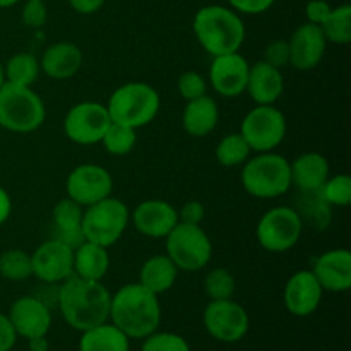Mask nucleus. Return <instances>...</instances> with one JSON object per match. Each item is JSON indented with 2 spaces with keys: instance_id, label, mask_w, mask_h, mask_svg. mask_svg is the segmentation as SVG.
Segmentation results:
<instances>
[{
  "instance_id": "c03bdc74",
  "label": "nucleus",
  "mask_w": 351,
  "mask_h": 351,
  "mask_svg": "<svg viewBox=\"0 0 351 351\" xmlns=\"http://www.w3.org/2000/svg\"><path fill=\"white\" fill-rule=\"evenodd\" d=\"M72 9L77 14H84V16H89V14L98 12L103 7L105 0H69Z\"/></svg>"
},
{
  "instance_id": "39448f33",
  "label": "nucleus",
  "mask_w": 351,
  "mask_h": 351,
  "mask_svg": "<svg viewBox=\"0 0 351 351\" xmlns=\"http://www.w3.org/2000/svg\"><path fill=\"white\" fill-rule=\"evenodd\" d=\"M47 119V108L33 88L3 82L0 88V127L16 134H31Z\"/></svg>"
},
{
  "instance_id": "c756f323",
  "label": "nucleus",
  "mask_w": 351,
  "mask_h": 351,
  "mask_svg": "<svg viewBox=\"0 0 351 351\" xmlns=\"http://www.w3.org/2000/svg\"><path fill=\"white\" fill-rule=\"evenodd\" d=\"M321 29L328 43H351V5L345 3L331 10L328 19L321 24Z\"/></svg>"
},
{
  "instance_id": "ea45409f",
  "label": "nucleus",
  "mask_w": 351,
  "mask_h": 351,
  "mask_svg": "<svg viewBox=\"0 0 351 351\" xmlns=\"http://www.w3.org/2000/svg\"><path fill=\"white\" fill-rule=\"evenodd\" d=\"M230 7L239 14H249V16H256V14H263L273 7L274 0H228Z\"/></svg>"
},
{
  "instance_id": "1a4fd4ad",
  "label": "nucleus",
  "mask_w": 351,
  "mask_h": 351,
  "mask_svg": "<svg viewBox=\"0 0 351 351\" xmlns=\"http://www.w3.org/2000/svg\"><path fill=\"white\" fill-rule=\"evenodd\" d=\"M304 232V219L290 206H276L261 216L256 228V239L264 250L283 254L293 249Z\"/></svg>"
},
{
  "instance_id": "4468645a",
  "label": "nucleus",
  "mask_w": 351,
  "mask_h": 351,
  "mask_svg": "<svg viewBox=\"0 0 351 351\" xmlns=\"http://www.w3.org/2000/svg\"><path fill=\"white\" fill-rule=\"evenodd\" d=\"M31 264L41 283H62L74 274V249L58 239L47 240L31 254Z\"/></svg>"
},
{
  "instance_id": "473e14b6",
  "label": "nucleus",
  "mask_w": 351,
  "mask_h": 351,
  "mask_svg": "<svg viewBox=\"0 0 351 351\" xmlns=\"http://www.w3.org/2000/svg\"><path fill=\"white\" fill-rule=\"evenodd\" d=\"M0 276L9 281H24L33 276L31 254L10 249L0 254Z\"/></svg>"
},
{
  "instance_id": "6e6552de",
  "label": "nucleus",
  "mask_w": 351,
  "mask_h": 351,
  "mask_svg": "<svg viewBox=\"0 0 351 351\" xmlns=\"http://www.w3.org/2000/svg\"><path fill=\"white\" fill-rule=\"evenodd\" d=\"M165 240V254L170 257L178 271L197 273L211 263L213 242L201 225L177 223Z\"/></svg>"
},
{
  "instance_id": "4be33fe9",
  "label": "nucleus",
  "mask_w": 351,
  "mask_h": 351,
  "mask_svg": "<svg viewBox=\"0 0 351 351\" xmlns=\"http://www.w3.org/2000/svg\"><path fill=\"white\" fill-rule=\"evenodd\" d=\"M82 60H84L82 51L77 45L71 41H58L43 51L40 69L47 77L53 81H65L74 77L81 71Z\"/></svg>"
},
{
  "instance_id": "49530a36",
  "label": "nucleus",
  "mask_w": 351,
  "mask_h": 351,
  "mask_svg": "<svg viewBox=\"0 0 351 351\" xmlns=\"http://www.w3.org/2000/svg\"><path fill=\"white\" fill-rule=\"evenodd\" d=\"M27 348L29 351H50L48 336H36V338L27 339Z\"/></svg>"
},
{
  "instance_id": "37998d69",
  "label": "nucleus",
  "mask_w": 351,
  "mask_h": 351,
  "mask_svg": "<svg viewBox=\"0 0 351 351\" xmlns=\"http://www.w3.org/2000/svg\"><path fill=\"white\" fill-rule=\"evenodd\" d=\"M19 336L14 331L9 317L0 314V351H10L16 346V341Z\"/></svg>"
},
{
  "instance_id": "f03ea898",
  "label": "nucleus",
  "mask_w": 351,
  "mask_h": 351,
  "mask_svg": "<svg viewBox=\"0 0 351 351\" xmlns=\"http://www.w3.org/2000/svg\"><path fill=\"white\" fill-rule=\"evenodd\" d=\"M108 321L129 339H144L160 329V297L139 283H127L112 295Z\"/></svg>"
},
{
  "instance_id": "9b49d317",
  "label": "nucleus",
  "mask_w": 351,
  "mask_h": 351,
  "mask_svg": "<svg viewBox=\"0 0 351 351\" xmlns=\"http://www.w3.org/2000/svg\"><path fill=\"white\" fill-rule=\"evenodd\" d=\"M202 322L208 335L219 343L242 341L250 328L249 314L233 298L209 300L202 314Z\"/></svg>"
},
{
  "instance_id": "79ce46f5",
  "label": "nucleus",
  "mask_w": 351,
  "mask_h": 351,
  "mask_svg": "<svg viewBox=\"0 0 351 351\" xmlns=\"http://www.w3.org/2000/svg\"><path fill=\"white\" fill-rule=\"evenodd\" d=\"M332 7L329 5L326 0H311V2L305 5V16H307V23L317 24L321 26L328 16L331 14Z\"/></svg>"
},
{
  "instance_id": "2eb2a0df",
  "label": "nucleus",
  "mask_w": 351,
  "mask_h": 351,
  "mask_svg": "<svg viewBox=\"0 0 351 351\" xmlns=\"http://www.w3.org/2000/svg\"><path fill=\"white\" fill-rule=\"evenodd\" d=\"M249 69L250 64L239 51L218 55V57H213L211 67H209V82L213 89L223 98H237L245 93Z\"/></svg>"
},
{
  "instance_id": "a19ab883",
  "label": "nucleus",
  "mask_w": 351,
  "mask_h": 351,
  "mask_svg": "<svg viewBox=\"0 0 351 351\" xmlns=\"http://www.w3.org/2000/svg\"><path fill=\"white\" fill-rule=\"evenodd\" d=\"M178 213V223H185V225H201L204 219L206 209L199 201H189L185 202Z\"/></svg>"
},
{
  "instance_id": "e433bc0d",
  "label": "nucleus",
  "mask_w": 351,
  "mask_h": 351,
  "mask_svg": "<svg viewBox=\"0 0 351 351\" xmlns=\"http://www.w3.org/2000/svg\"><path fill=\"white\" fill-rule=\"evenodd\" d=\"M177 89L185 101H191V99L208 95V82H206L204 75H201L199 72L187 71L178 77Z\"/></svg>"
},
{
  "instance_id": "09e8293b",
  "label": "nucleus",
  "mask_w": 351,
  "mask_h": 351,
  "mask_svg": "<svg viewBox=\"0 0 351 351\" xmlns=\"http://www.w3.org/2000/svg\"><path fill=\"white\" fill-rule=\"evenodd\" d=\"M3 82H5V75H3V67L0 65V88H2Z\"/></svg>"
},
{
  "instance_id": "f3484780",
  "label": "nucleus",
  "mask_w": 351,
  "mask_h": 351,
  "mask_svg": "<svg viewBox=\"0 0 351 351\" xmlns=\"http://www.w3.org/2000/svg\"><path fill=\"white\" fill-rule=\"evenodd\" d=\"M290 47V65L297 71H312L322 62L328 48L321 26L305 23L291 33L288 40Z\"/></svg>"
},
{
  "instance_id": "bb28decb",
  "label": "nucleus",
  "mask_w": 351,
  "mask_h": 351,
  "mask_svg": "<svg viewBox=\"0 0 351 351\" xmlns=\"http://www.w3.org/2000/svg\"><path fill=\"white\" fill-rule=\"evenodd\" d=\"M110 269V256L106 247L84 240L74 249V276L101 281Z\"/></svg>"
},
{
  "instance_id": "9d476101",
  "label": "nucleus",
  "mask_w": 351,
  "mask_h": 351,
  "mask_svg": "<svg viewBox=\"0 0 351 351\" xmlns=\"http://www.w3.org/2000/svg\"><path fill=\"white\" fill-rule=\"evenodd\" d=\"M240 134L256 153L274 151L287 136V117L274 105H257L243 117Z\"/></svg>"
},
{
  "instance_id": "5701e85b",
  "label": "nucleus",
  "mask_w": 351,
  "mask_h": 351,
  "mask_svg": "<svg viewBox=\"0 0 351 351\" xmlns=\"http://www.w3.org/2000/svg\"><path fill=\"white\" fill-rule=\"evenodd\" d=\"M291 185L300 192H317L331 175V167L324 154L308 151L290 163Z\"/></svg>"
},
{
  "instance_id": "423d86ee",
  "label": "nucleus",
  "mask_w": 351,
  "mask_h": 351,
  "mask_svg": "<svg viewBox=\"0 0 351 351\" xmlns=\"http://www.w3.org/2000/svg\"><path fill=\"white\" fill-rule=\"evenodd\" d=\"M242 185L256 199H278L291 187L290 161L281 154L257 153L242 165Z\"/></svg>"
},
{
  "instance_id": "f704fd0d",
  "label": "nucleus",
  "mask_w": 351,
  "mask_h": 351,
  "mask_svg": "<svg viewBox=\"0 0 351 351\" xmlns=\"http://www.w3.org/2000/svg\"><path fill=\"white\" fill-rule=\"evenodd\" d=\"M322 201L328 206H336V208H348L351 204V178L346 173H339L324 182L319 189Z\"/></svg>"
},
{
  "instance_id": "c85d7f7f",
  "label": "nucleus",
  "mask_w": 351,
  "mask_h": 351,
  "mask_svg": "<svg viewBox=\"0 0 351 351\" xmlns=\"http://www.w3.org/2000/svg\"><path fill=\"white\" fill-rule=\"evenodd\" d=\"M40 60L27 51L12 55L3 67V75H5L7 82L27 86V88H33V84L40 77Z\"/></svg>"
},
{
  "instance_id": "58836bf2",
  "label": "nucleus",
  "mask_w": 351,
  "mask_h": 351,
  "mask_svg": "<svg viewBox=\"0 0 351 351\" xmlns=\"http://www.w3.org/2000/svg\"><path fill=\"white\" fill-rule=\"evenodd\" d=\"M23 23L31 29H40L48 19V9L43 0H27L23 7Z\"/></svg>"
},
{
  "instance_id": "7ed1b4c3",
  "label": "nucleus",
  "mask_w": 351,
  "mask_h": 351,
  "mask_svg": "<svg viewBox=\"0 0 351 351\" xmlns=\"http://www.w3.org/2000/svg\"><path fill=\"white\" fill-rule=\"evenodd\" d=\"M192 29L197 43L211 57L239 51L245 41V24L232 7H201L194 16Z\"/></svg>"
},
{
  "instance_id": "cd10ccee",
  "label": "nucleus",
  "mask_w": 351,
  "mask_h": 351,
  "mask_svg": "<svg viewBox=\"0 0 351 351\" xmlns=\"http://www.w3.org/2000/svg\"><path fill=\"white\" fill-rule=\"evenodd\" d=\"M79 351H130V339L106 321L81 332Z\"/></svg>"
},
{
  "instance_id": "393cba45",
  "label": "nucleus",
  "mask_w": 351,
  "mask_h": 351,
  "mask_svg": "<svg viewBox=\"0 0 351 351\" xmlns=\"http://www.w3.org/2000/svg\"><path fill=\"white\" fill-rule=\"evenodd\" d=\"M82 213H84V208L72 201L71 197L60 199L51 213L53 226L57 230L55 239L67 243L71 249H77L86 240L82 233Z\"/></svg>"
},
{
  "instance_id": "ddd939ff",
  "label": "nucleus",
  "mask_w": 351,
  "mask_h": 351,
  "mask_svg": "<svg viewBox=\"0 0 351 351\" xmlns=\"http://www.w3.org/2000/svg\"><path fill=\"white\" fill-rule=\"evenodd\" d=\"M65 189H67V197L82 208H88L112 195L113 178L105 167L95 163L77 165L67 175Z\"/></svg>"
},
{
  "instance_id": "20e7f679",
  "label": "nucleus",
  "mask_w": 351,
  "mask_h": 351,
  "mask_svg": "<svg viewBox=\"0 0 351 351\" xmlns=\"http://www.w3.org/2000/svg\"><path fill=\"white\" fill-rule=\"evenodd\" d=\"M161 108L160 93L146 82L134 81L119 86L110 95L106 110L115 123L141 129L153 122Z\"/></svg>"
},
{
  "instance_id": "7c9ffc66",
  "label": "nucleus",
  "mask_w": 351,
  "mask_h": 351,
  "mask_svg": "<svg viewBox=\"0 0 351 351\" xmlns=\"http://www.w3.org/2000/svg\"><path fill=\"white\" fill-rule=\"evenodd\" d=\"M250 153L252 149L240 132L228 134L216 146V160L226 168L242 167L250 158Z\"/></svg>"
},
{
  "instance_id": "4c0bfd02",
  "label": "nucleus",
  "mask_w": 351,
  "mask_h": 351,
  "mask_svg": "<svg viewBox=\"0 0 351 351\" xmlns=\"http://www.w3.org/2000/svg\"><path fill=\"white\" fill-rule=\"evenodd\" d=\"M263 60L273 67L283 71L287 65H290V47L288 40H274L264 48Z\"/></svg>"
},
{
  "instance_id": "de8ad7c7",
  "label": "nucleus",
  "mask_w": 351,
  "mask_h": 351,
  "mask_svg": "<svg viewBox=\"0 0 351 351\" xmlns=\"http://www.w3.org/2000/svg\"><path fill=\"white\" fill-rule=\"evenodd\" d=\"M17 2H19V0H0V9H7V7L16 5Z\"/></svg>"
},
{
  "instance_id": "aec40b11",
  "label": "nucleus",
  "mask_w": 351,
  "mask_h": 351,
  "mask_svg": "<svg viewBox=\"0 0 351 351\" xmlns=\"http://www.w3.org/2000/svg\"><path fill=\"white\" fill-rule=\"evenodd\" d=\"M311 271L324 291H348L351 288V252L346 249L328 250L315 259Z\"/></svg>"
},
{
  "instance_id": "2f4dec72",
  "label": "nucleus",
  "mask_w": 351,
  "mask_h": 351,
  "mask_svg": "<svg viewBox=\"0 0 351 351\" xmlns=\"http://www.w3.org/2000/svg\"><path fill=\"white\" fill-rule=\"evenodd\" d=\"M101 144L106 153L113 154V156H125V154L132 153V149L136 147L137 130L132 127L122 125V123L112 122L103 136Z\"/></svg>"
},
{
  "instance_id": "f257e3e1",
  "label": "nucleus",
  "mask_w": 351,
  "mask_h": 351,
  "mask_svg": "<svg viewBox=\"0 0 351 351\" xmlns=\"http://www.w3.org/2000/svg\"><path fill=\"white\" fill-rule=\"evenodd\" d=\"M112 293L101 281L84 280L72 274L57 290V305L64 321L82 332L103 324L110 317Z\"/></svg>"
},
{
  "instance_id": "6ab92c4d",
  "label": "nucleus",
  "mask_w": 351,
  "mask_h": 351,
  "mask_svg": "<svg viewBox=\"0 0 351 351\" xmlns=\"http://www.w3.org/2000/svg\"><path fill=\"white\" fill-rule=\"evenodd\" d=\"M130 219L141 235L165 239L178 223V213L163 199H147L136 206Z\"/></svg>"
},
{
  "instance_id": "c9c22d12",
  "label": "nucleus",
  "mask_w": 351,
  "mask_h": 351,
  "mask_svg": "<svg viewBox=\"0 0 351 351\" xmlns=\"http://www.w3.org/2000/svg\"><path fill=\"white\" fill-rule=\"evenodd\" d=\"M141 351H191V345L184 336L177 332L158 329L143 339Z\"/></svg>"
},
{
  "instance_id": "a878e982",
  "label": "nucleus",
  "mask_w": 351,
  "mask_h": 351,
  "mask_svg": "<svg viewBox=\"0 0 351 351\" xmlns=\"http://www.w3.org/2000/svg\"><path fill=\"white\" fill-rule=\"evenodd\" d=\"M178 276V267L171 263L167 254H156L144 261L139 271V281L146 290L154 295H163L173 288Z\"/></svg>"
},
{
  "instance_id": "a18cd8bd",
  "label": "nucleus",
  "mask_w": 351,
  "mask_h": 351,
  "mask_svg": "<svg viewBox=\"0 0 351 351\" xmlns=\"http://www.w3.org/2000/svg\"><path fill=\"white\" fill-rule=\"evenodd\" d=\"M10 211H12V201H10L9 192L0 187V225L9 219Z\"/></svg>"
},
{
  "instance_id": "f8f14e48",
  "label": "nucleus",
  "mask_w": 351,
  "mask_h": 351,
  "mask_svg": "<svg viewBox=\"0 0 351 351\" xmlns=\"http://www.w3.org/2000/svg\"><path fill=\"white\" fill-rule=\"evenodd\" d=\"M108 110L99 101L75 103L64 119V134L69 141L79 146H91L101 143L110 127Z\"/></svg>"
},
{
  "instance_id": "72a5a7b5",
  "label": "nucleus",
  "mask_w": 351,
  "mask_h": 351,
  "mask_svg": "<svg viewBox=\"0 0 351 351\" xmlns=\"http://www.w3.org/2000/svg\"><path fill=\"white\" fill-rule=\"evenodd\" d=\"M237 290L235 276L225 267H215L204 278V293L209 300H228Z\"/></svg>"
},
{
  "instance_id": "dca6fc26",
  "label": "nucleus",
  "mask_w": 351,
  "mask_h": 351,
  "mask_svg": "<svg viewBox=\"0 0 351 351\" xmlns=\"http://www.w3.org/2000/svg\"><path fill=\"white\" fill-rule=\"evenodd\" d=\"M9 321L17 336L24 339L48 336L51 328L50 307L34 295L21 297L10 305Z\"/></svg>"
},
{
  "instance_id": "b1692460",
  "label": "nucleus",
  "mask_w": 351,
  "mask_h": 351,
  "mask_svg": "<svg viewBox=\"0 0 351 351\" xmlns=\"http://www.w3.org/2000/svg\"><path fill=\"white\" fill-rule=\"evenodd\" d=\"M219 108L215 98L204 95L187 101L182 113V127L192 137H206L218 127Z\"/></svg>"
},
{
  "instance_id": "0eeeda50",
  "label": "nucleus",
  "mask_w": 351,
  "mask_h": 351,
  "mask_svg": "<svg viewBox=\"0 0 351 351\" xmlns=\"http://www.w3.org/2000/svg\"><path fill=\"white\" fill-rule=\"evenodd\" d=\"M130 221V211L120 199L108 197L84 208L82 233L88 242L101 247H112L122 239Z\"/></svg>"
},
{
  "instance_id": "412c9836",
  "label": "nucleus",
  "mask_w": 351,
  "mask_h": 351,
  "mask_svg": "<svg viewBox=\"0 0 351 351\" xmlns=\"http://www.w3.org/2000/svg\"><path fill=\"white\" fill-rule=\"evenodd\" d=\"M285 77L280 69L266 64L264 60L256 62L249 69L245 93L256 105H274L283 96Z\"/></svg>"
},
{
  "instance_id": "a211bd4d",
  "label": "nucleus",
  "mask_w": 351,
  "mask_h": 351,
  "mask_svg": "<svg viewBox=\"0 0 351 351\" xmlns=\"http://www.w3.org/2000/svg\"><path fill=\"white\" fill-rule=\"evenodd\" d=\"M324 290L312 274V271L302 269L291 274L283 290V302L287 311L295 317H308L319 308Z\"/></svg>"
}]
</instances>
